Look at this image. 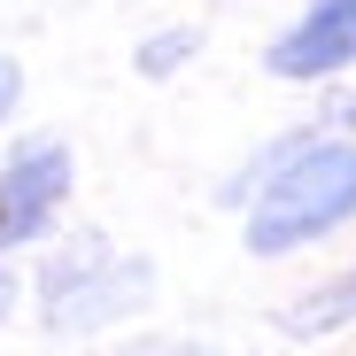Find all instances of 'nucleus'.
I'll return each instance as SVG.
<instances>
[{
	"label": "nucleus",
	"instance_id": "nucleus-5",
	"mask_svg": "<svg viewBox=\"0 0 356 356\" xmlns=\"http://www.w3.org/2000/svg\"><path fill=\"white\" fill-rule=\"evenodd\" d=\"M348 318H356V271H341V279L310 286L302 302H286V318H279V325H286L294 341H318V333H341Z\"/></svg>",
	"mask_w": 356,
	"mask_h": 356
},
{
	"label": "nucleus",
	"instance_id": "nucleus-7",
	"mask_svg": "<svg viewBox=\"0 0 356 356\" xmlns=\"http://www.w3.org/2000/svg\"><path fill=\"white\" fill-rule=\"evenodd\" d=\"M140 356H217V348H194V341H147Z\"/></svg>",
	"mask_w": 356,
	"mask_h": 356
},
{
	"label": "nucleus",
	"instance_id": "nucleus-1",
	"mask_svg": "<svg viewBox=\"0 0 356 356\" xmlns=\"http://www.w3.org/2000/svg\"><path fill=\"white\" fill-rule=\"evenodd\" d=\"M356 217V140H325V147H294L264 194H248V248L256 256H286L302 241H325Z\"/></svg>",
	"mask_w": 356,
	"mask_h": 356
},
{
	"label": "nucleus",
	"instance_id": "nucleus-8",
	"mask_svg": "<svg viewBox=\"0 0 356 356\" xmlns=\"http://www.w3.org/2000/svg\"><path fill=\"white\" fill-rule=\"evenodd\" d=\"M16 108V63H0V116Z\"/></svg>",
	"mask_w": 356,
	"mask_h": 356
},
{
	"label": "nucleus",
	"instance_id": "nucleus-3",
	"mask_svg": "<svg viewBox=\"0 0 356 356\" xmlns=\"http://www.w3.org/2000/svg\"><path fill=\"white\" fill-rule=\"evenodd\" d=\"M63 194H70V155L54 140L24 147L8 170H0V248L39 241V232L54 225V209H63Z\"/></svg>",
	"mask_w": 356,
	"mask_h": 356
},
{
	"label": "nucleus",
	"instance_id": "nucleus-4",
	"mask_svg": "<svg viewBox=\"0 0 356 356\" xmlns=\"http://www.w3.org/2000/svg\"><path fill=\"white\" fill-rule=\"evenodd\" d=\"M356 63V0H310L302 16H294L271 47V70L310 86V78H333Z\"/></svg>",
	"mask_w": 356,
	"mask_h": 356
},
{
	"label": "nucleus",
	"instance_id": "nucleus-2",
	"mask_svg": "<svg viewBox=\"0 0 356 356\" xmlns=\"http://www.w3.org/2000/svg\"><path fill=\"white\" fill-rule=\"evenodd\" d=\"M155 286V271L140 256H78V264H54L39 302H47V325L54 333H93V325H116L140 294Z\"/></svg>",
	"mask_w": 356,
	"mask_h": 356
},
{
	"label": "nucleus",
	"instance_id": "nucleus-9",
	"mask_svg": "<svg viewBox=\"0 0 356 356\" xmlns=\"http://www.w3.org/2000/svg\"><path fill=\"white\" fill-rule=\"evenodd\" d=\"M8 310H16V279L0 271V318H8Z\"/></svg>",
	"mask_w": 356,
	"mask_h": 356
},
{
	"label": "nucleus",
	"instance_id": "nucleus-6",
	"mask_svg": "<svg viewBox=\"0 0 356 356\" xmlns=\"http://www.w3.org/2000/svg\"><path fill=\"white\" fill-rule=\"evenodd\" d=\"M178 54H194V31H163V39H147V47H140V70H147V78H170Z\"/></svg>",
	"mask_w": 356,
	"mask_h": 356
}]
</instances>
